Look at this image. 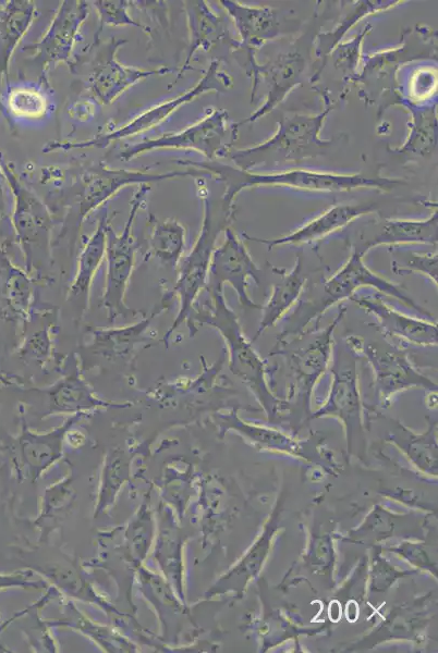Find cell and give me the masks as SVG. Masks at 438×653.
I'll return each instance as SVG.
<instances>
[{"mask_svg":"<svg viewBox=\"0 0 438 653\" xmlns=\"http://www.w3.org/2000/svg\"><path fill=\"white\" fill-rule=\"evenodd\" d=\"M178 164L203 170L210 178L222 183L224 186L223 195L232 204L243 188L260 185H285L308 190L348 192L362 187L390 189L401 183L400 180L396 178L367 176L361 173L334 174L302 169L260 174L244 171L235 165L226 164L218 160H178Z\"/></svg>","mask_w":438,"mask_h":653,"instance_id":"6da1fadb","label":"cell"},{"mask_svg":"<svg viewBox=\"0 0 438 653\" xmlns=\"http://www.w3.org/2000/svg\"><path fill=\"white\" fill-rule=\"evenodd\" d=\"M331 108L313 115L295 114L278 121L276 134L254 147L230 153L236 168L250 171L257 165H296L323 156L333 145V139H323L320 131Z\"/></svg>","mask_w":438,"mask_h":653,"instance_id":"7a4b0ae2","label":"cell"},{"mask_svg":"<svg viewBox=\"0 0 438 653\" xmlns=\"http://www.w3.org/2000/svg\"><path fill=\"white\" fill-rule=\"evenodd\" d=\"M197 178L204 208L203 225L191 254L183 262L175 287L180 295L181 308L171 330L188 315L193 301L205 286L217 236L227 229L233 215V204L224 197L223 193L219 198H215L211 190L207 188L204 177Z\"/></svg>","mask_w":438,"mask_h":653,"instance_id":"3957f363","label":"cell"},{"mask_svg":"<svg viewBox=\"0 0 438 653\" xmlns=\"http://www.w3.org/2000/svg\"><path fill=\"white\" fill-rule=\"evenodd\" d=\"M232 85V78L220 69V62L218 60H214L210 62V65L205 74L192 88L174 98L160 102L145 110L130 122L121 125L119 128L81 141H50L42 148V152H51L54 150L68 151L73 149L107 148L120 139L142 134L158 126L180 107L193 101L198 96L211 90L224 93L229 90Z\"/></svg>","mask_w":438,"mask_h":653,"instance_id":"277c9868","label":"cell"},{"mask_svg":"<svg viewBox=\"0 0 438 653\" xmlns=\"http://www.w3.org/2000/svg\"><path fill=\"white\" fill-rule=\"evenodd\" d=\"M211 307L205 309L196 319L216 328L224 338L229 349V369L266 406L276 402L266 380L263 359L253 348L242 331L236 315L229 308L223 289H209Z\"/></svg>","mask_w":438,"mask_h":653,"instance_id":"5b68a950","label":"cell"},{"mask_svg":"<svg viewBox=\"0 0 438 653\" xmlns=\"http://www.w3.org/2000/svg\"><path fill=\"white\" fill-rule=\"evenodd\" d=\"M239 123L232 122L228 111L212 110L195 124L177 133L163 134L134 144L119 155L124 162L143 153L160 149L194 150L207 158L218 160L227 157L238 136Z\"/></svg>","mask_w":438,"mask_h":653,"instance_id":"8992f818","label":"cell"},{"mask_svg":"<svg viewBox=\"0 0 438 653\" xmlns=\"http://www.w3.org/2000/svg\"><path fill=\"white\" fill-rule=\"evenodd\" d=\"M127 40L110 37L107 40L93 41L84 57L77 59L87 63L85 86L89 95L100 104H111L129 88L148 77L172 72L169 66L141 69L126 65L117 58V52Z\"/></svg>","mask_w":438,"mask_h":653,"instance_id":"52a82bcc","label":"cell"},{"mask_svg":"<svg viewBox=\"0 0 438 653\" xmlns=\"http://www.w3.org/2000/svg\"><path fill=\"white\" fill-rule=\"evenodd\" d=\"M192 176L208 177L203 170L185 167L184 170L148 172L139 170L112 169L99 162L84 169L74 178L72 189L78 207V219L84 220L90 212L105 205L120 189L130 185H142L171 178Z\"/></svg>","mask_w":438,"mask_h":653,"instance_id":"ba28073f","label":"cell"},{"mask_svg":"<svg viewBox=\"0 0 438 653\" xmlns=\"http://www.w3.org/2000/svg\"><path fill=\"white\" fill-rule=\"evenodd\" d=\"M350 342L353 353L364 356L373 371V387L382 399L410 387L437 392V383L411 362L407 354L386 340L366 343L358 337Z\"/></svg>","mask_w":438,"mask_h":653,"instance_id":"9c48e42d","label":"cell"},{"mask_svg":"<svg viewBox=\"0 0 438 653\" xmlns=\"http://www.w3.org/2000/svg\"><path fill=\"white\" fill-rule=\"evenodd\" d=\"M364 254L352 250V255L344 266L323 284V294L315 304L311 321L321 315L334 304L350 299L361 287H372L377 292L393 297L405 306L424 316L426 319L431 313L421 307L399 285L372 271L363 261Z\"/></svg>","mask_w":438,"mask_h":653,"instance_id":"30bf717a","label":"cell"},{"mask_svg":"<svg viewBox=\"0 0 438 653\" xmlns=\"http://www.w3.org/2000/svg\"><path fill=\"white\" fill-rule=\"evenodd\" d=\"M89 14V2L84 0H64L60 2L47 30L38 41L26 50L38 64L41 79L50 65L65 63L71 70L74 63L73 50L82 25Z\"/></svg>","mask_w":438,"mask_h":653,"instance_id":"8fae6325","label":"cell"},{"mask_svg":"<svg viewBox=\"0 0 438 653\" xmlns=\"http://www.w3.org/2000/svg\"><path fill=\"white\" fill-rule=\"evenodd\" d=\"M345 311V307H340L333 321L321 330L297 335L290 342L280 340L276 353L269 354L285 357L295 387L304 392L311 391L328 369L332 355L333 331Z\"/></svg>","mask_w":438,"mask_h":653,"instance_id":"7c38bea8","label":"cell"},{"mask_svg":"<svg viewBox=\"0 0 438 653\" xmlns=\"http://www.w3.org/2000/svg\"><path fill=\"white\" fill-rule=\"evenodd\" d=\"M149 190V184L138 185L130 201V214L122 233L117 234L110 224L107 229L105 257L108 268L104 301L113 318L125 310L123 295L135 254V242L132 235L133 223Z\"/></svg>","mask_w":438,"mask_h":653,"instance_id":"4fadbf2b","label":"cell"},{"mask_svg":"<svg viewBox=\"0 0 438 653\" xmlns=\"http://www.w3.org/2000/svg\"><path fill=\"white\" fill-rule=\"evenodd\" d=\"M0 165L13 198L12 225L28 255L35 246L48 245L52 220L42 200L23 182L1 152Z\"/></svg>","mask_w":438,"mask_h":653,"instance_id":"5bb4252c","label":"cell"},{"mask_svg":"<svg viewBox=\"0 0 438 653\" xmlns=\"http://www.w3.org/2000/svg\"><path fill=\"white\" fill-rule=\"evenodd\" d=\"M261 270L253 261L244 243L227 227L222 244L215 248L211 255L208 279V289H223L227 283L233 287L243 308L259 309L247 294V280L260 283Z\"/></svg>","mask_w":438,"mask_h":653,"instance_id":"9a60e30c","label":"cell"},{"mask_svg":"<svg viewBox=\"0 0 438 653\" xmlns=\"http://www.w3.org/2000/svg\"><path fill=\"white\" fill-rule=\"evenodd\" d=\"M437 212L425 220L374 219L358 229L351 238L352 250L366 254L381 245H437Z\"/></svg>","mask_w":438,"mask_h":653,"instance_id":"2e32d148","label":"cell"},{"mask_svg":"<svg viewBox=\"0 0 438 653\" xmlns=\"http://www.w3.org/2000/svg\"><path fill=\"white\" fill-rule=\"evenodd\" d=\"M350 300L370 313L384 335L397 337L416 346H435L437 323L426 318L404 315L384 300L379 292L355 293Z\"/></svg>","mask_w":438,"mask_h":653,"instance_id":"e0dca14e","label":"cell"},{"mask_svg":"<svg viewBox=\"0 0 438 653\" xmlns=\"http://www.w3.org/2000/svg\"><path fill=\"white\" fill-rule=\"evenodd\" d=\"M243 39L242 45L256 48L279 36L294 33L301 22L285 12L268 7H248L236 1L221 0Z\"/></svg>","mask_w":438,"mask_h":653,"instance_id":"ac0fdd59","label":"cell"},{"mask_svg":"<svg viewBox=\"0 0 438 653\" xmlns=\"http://www.w3.org/2000/svg\"><path fill=\"white\" fill-rule=\"evenodd\" d=\"M305 54L299 47L290 49V51L281 53L276 60L256 66L254 75L261 73L268 85V95L266 102L255 111L250 118L239 123L254 122L271 111L280 103L290 90L300 83L306 65Z\"/></svg>","mask_w":438,"mask_h":653,"instance_id":"d6986e66","label":"cell"},{"mask_svg":"<svg viewBox=\"0 0 438 653\" xmlns=\"http://www.w3.org/2000/svg\"><path fill=\"white\" fill-rule=\"evenodd\" d=\"M375 209V204L368 202L336 205L288 235L277 238H257L247 234L244 236L246 239L267 245L269 249L281 245L311 243L344 227Z\"/></svg>","mask_w":438,"mask_h":653,"instance_id":"ffe728a7","label":"cell"},{"mask_svg":"<svg viewBox=\"0 0 438 653\" xmlns=\"http://www.w3.org/2000/svg\"><path fill=\"white\" fill-rule=\"evenodd\" d=\"M36 16V3L31 0L0 2V86L8 77L9 63L20 41Z\"/></svg>","mask_w":438,"mask_h":653,"instance_id":"44dd1931","label":"cell"},{"mask_svg":"<svg viewBox=\"0 0 438 653\" xmlns=\"http://www.w3.org/2000/svg\"><path fill=\"white\" fill-rule=\"evenodd\" d=\"M184 11L187 19L190 44L185 61L174 82L190 69L191 60L198 50L208 51L220 39L227 37L226 30H228L223 20L205 1H185Z\"/></svg>","mask_w":438,"mask_h":653,"instance_id":"7402d4cb","label":"cell"},{"mask_svg":"<svg viewBox=\"0 0 438 653\" xmlns=\"http://www.w3.org/2000/svg\"><path fill=\"white\" fill-rule=\"evenodd\" d=\"M305 281L303 256L299 255L292 270L289 273L282 272L281 280L273 285L269 299L261 308V319L252 341L257 340L268 328L276 324L297 301L305 286Z\"/></svg>","mask_w":438,"mask_h":653,"instance_id":"603a6c76","label":"cell"},{"mask_svg":"<svg viewBox=\"0 0 438 653\" xmlns=\"http://www.w3.org/2000/svg\"><path fill=\"white\" fill-rule=\"evenodd\" d=\"M31 297L27 276L11 264L0 249V316L9 319L26 317Z\"/></svg>","mask_w":438,"mask_h":653,"instance_id":"cb8c5ba5","label":"cell"},{"mask_svg":"<svg viewBox=\"0 0 438 653\" xmlns=\"http://www.w3.org/2000/svg\"><path fill=\"white\" fill-rule=\"evenodd\" d=\"M110 224L107 209L102 211L95 232L87 239L78 257L75 279L70 294L75 297L86 296L98 267L106 256L107 229Z\"/></svg>","mask_w":438,"mask_h":653,"instance_id":"d4e9b609","label":"cell"},{"mask_svg":"<svg viewBox=\"0 0 438 653\" xmlns=\"http://www.w3.org/2000/svg\"><path fill=\"white\" fill-rule=\"evenodd\" d=\"M149 247L154 256L166 263L175 264L183 251L185 230L177 220L160 221L150 215Z\"/></svg>","mask_w":438,"mask_h":653,"instance_id":"484cf974","label":"cell"},{"mask_svg":"<svg viewBox=\"0 0 438 653\" xmlns=\"http://www.w3.org/2000/svg\"><path fill=\"white\" fill-rule=\"evenodd\" d=\"M5 100L3 103L7 116L36 120L41 119L48 111L46 96L33 87L11 88Z\"/></svg>","mask_w":438,"mask_h":653,"instance_id":"4316f807","label":"cell"},{"mask_svg":"<svg viewBox=\"0 0 438 653\" xmlns=\"http://www.w3.org/2000/svg\"><path fill=\"white\" fill-rule=\"evenodd\" d=\"M98 15V27L94 36V42L100 40V34L107 26H134L145 33L149 27L135 21L129 14V8L133 3L127 0H96L92 1Z\"/></svg>","mask_w":438,"mask_h":653,"instance_id":"83f0119b","label":"cell"},{"mask_svg":"<svg viewBox=\"0 0 438 653\" xmlns=\"http://www.w3.org/2000/svg\"><path fill=\"white\" fill-rule=\"evenodd\" d=\"M391 271L396 274L421 273L437 285V252L396 251Z\"/></svg>","mask_w":438,"mask_h":653,"instance_id":"f1b7e54d","label":"cell"},{"mask_svg":"<svg viewBox=\"0 0 438 653\" xmlns=\"http://www.w3.org/2000/svg\"><path fill=\"white\" fill-rule=\"evenodd\" d=\"M7 190L9 189L5 176L2 172L1 165H0V220H2L8 212V197H7Z\"/></svg>","mask_w":438,"mask_h":653,"instance_id":"f546056e","label":"cell"},{"mask_svg":"<svg viewBox=\"0 0 438 653\" xmlns=\"http://www.w3.org/2000/svg\"><path fill=\"white\" fill-rule=\"evenodd\" d=\"M342 609L339 601L333 600L330 602L328 606V616L329 619L333 623H338L341 618Z\"/></svg>","mask_w":438,"mask_h":653,"instance_id":"4dcf8cb0","label":"cell"},{"mask_svg":"<svg viewBox=\"0 0 438 653\" xmlns=\"http://www.w3.org/2000/svg\"><path fill=\"white\" fill-rule=\"evenodd\" d=\"M358 605L354 600L348 602L345 607V617L349 621L354 623L358 617Z\"/></svg>","mask_w":438,"mask_h":653,"instance_id":"1f68e13d","label":"cell"},{"mask_svg":"<svg viewBox=\"0 0 438 653\" xmlns=\"http://www.w3.org/2000/svg\"><path fill=\"white\" fill-rule=\"evenodd\" d=\"M0 381L5 384V385H12L13 381L11 378H8L7 375H4L2 372H0Z\"/></svg>","mask_w":438,"mask_h":653,"instance_id":"d6a6232c","label":"cell"},{"mask_svg":"<svg viewBox=\"0 0 438 653\" xmlns=\"http://www.w3.org/2000/svg\"><path fill=\"white\" fill-rule=\"evenodd\" d=\"M0 113L4 114L7 116V110H5V107H4L1 96H0Z\"/></svg>","mask_w":438,"mask_h":653,"instance_id":"836d02e7","label":"cell"}]
</instances>
